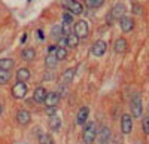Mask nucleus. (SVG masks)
Masks as SVG:
<instances>
[{"instance_id": "4468645a", "label": "nucleus", "mask_w": 149, "mask_h": 144, "mask_svg": "<svg viewBox=\"0 0 149 144\" xmlns=\"http://www.w3.org/2000/svg\"><path fill=\"white\" fill-rule=\"evenodd\" d=\"M46 95H48L46 89L42 88V86H39V88H36V91H34V94H33V98H34L36 103H45Z\"/></svg>"}, {"instance_id": "a211bd4d", "label": "nucleus", "mask_w": 149, "mask_h": 144, "mask_svg": "<svg viewBox=\"0 0 149 144\" xmlns=\"http://www.w3.org/2000/svg\"><path fill=\"white\" fill-rule=\"evenodd\" d=\"M78 43H79V37H78V36L76 34H69V36H66V45L69 46V48H76L78 46Z\"/></svg>"}, {"instance_id": "2f4dec72", "label": "nucleus", "mask_w": 149, "mask_h": 144, "mask_svg": "<svg viewBox=\"0 0 149 144\" xmlns=\"http://www.w3.org/2000/svg\"><path fill=\"white\" fill-rule=\"evenodd\" d=\"M133 12H134V14H142V8H139L137 3H134V6H133Z\"/></svg>"}, {"instance_id": "c756f323", "label": "nucleus", "mask_w": 149, "mask_h": 144, "mask_svg": "<svg viewBox=\"0 0 149 144\" xmlns=\"http://www.w3.org/2000/svg\"><path fill=\"white\" fill-rule=\"evenodd\" d=\"M46 114L51 117L54 114H57V107H46Z\"/></svg>"}, {"instance_id": "9d476101", "label": "nucleus", "mask_w": 149, "mask_h": 144, "mask_svg": "<svg viewBox=\"0 0 149 144\" xmlns=\"http://www.w3.org/2000/svg\"><path fill=\"white\" fill-rule=\"evenodd\" d=\"M119 25H121V30H122L124 33H130V31L134 28V19H133L131 17L125 15V17L121 19Z\"/></svg>"}, {"instance_id": "9b49d317", "label": "nucleus", "mask_w": 149, "mask_h": 144, "mask_svg": "<svg viewBox=\"0 0 149 144\" xmlns=\"http://www.w3.org/2000/svg\"><path fill=\"white\" fill-rule=\"evenodd\" d=\"M60 101V95L57 92H48L45 98V107H57Z\"/></svg>"}, {"instance_id": "393cba45", "label": "nucleus", "mask_w": 149, "mask_h": 144, "mask_svg": "<svg viewBox=\"0 0 149 144\" xmlns=\"http://www.w3.org/2000/svg\"><path fill=\"white\" fill-rule=\"evenodd\" d=\"M73 74H74V70H73V68L66 70L64 74H63V82H64V83H70L72 79H73Z\"/></svg>"}, {"instance_id": "72a5a7b5", "label": "nucleus", "mask_w": 149, "mask_h": 144, "mask_svg": "<svg viewBox=\"0 0 149 144\" xmlns=\"http://www.w3.org/2000/svg\"><path fill=\"white\" fill-rule=\"evenodd\" d=\"M37 36H39V39H40V40H45V37H43V33H42L40 30L37 31Z\"/></svg>"}, {"instance_id": "a878e982", "label": "nucleus", "mask_w": 149, "mask_h": 144, "mask_svg": "<svg viewBox=\"0 0 149 144\" xmlns=\"http://www.w3.org/2000/svg\"><path fill=\"white\" fill-rule=\"evenodd\" d=\"M85 3L88 8H100L104 3V0H85Z\"/></svg>"}, {"instance_id": "0eeeda50", "label": "nucleus", "mask_w": 149, "mask_h": 144, "mask_svg": "<svg viewBox=\"0 0 149 144\" xmlns=\"http://www.w3.org/2000/svg\"><path fill=\"white\" fill-rule=\"evenodd\" d=\"M121 129H122L124 134L131 132V129H133V116L131 114H128V113L122 114V117H121Z\"/></svg>"}, {"instance_id": "473e14b6", "label": "nucleus", "mask_w": 149, "mask_h": 144, "mask_svg": "<svg viewBox=\"0 0 149 144\" xmlns=\"http://www.w3.org/2000/svg\"><path fill=\"white\" fill-rule=\"evenodd\" d=\"M54 51H57V46H49V49H48V52H49V54H52Z\"/></svg>"}, {"instance_id": "4be33fe9", "label": "nucleus", "mask_w": 149, "mask_h": 144, "mask_svg": "<svg viewBox=\"0 0 149 144\" xmlns=\"http://www.w3.org/2000/svg\"><path fill=\"white\" fill-rule=\"evenodd\" d=\"M61 36H63V28H61V25H54L52 30H51V37L54 40H60Z\"/></svg>"}, {"instance_id": "7c9ffc66", "label": "nucleus", "mask_w": 149, "mask_h": 144, "mask_svg": "<svg viewBox=\"0 0 149 144\" xmlns=\"http://www.w3.org/2000/svg\"><path fill=\"white\" fill-rule=\"evenodd\" d=\"M61 28H63V34H66V36H69V34H70V24L63 22V25H61Z\"/></svg>"}, {"instance_id": "1a4fd4ad", "label": "nucleus", "mask_w": 149, "mask_h": 144, "mask_svg": "<svg viewBox=\"0 0 149 144\" xmlns=\"http://www.w3.org/2000/svg\"><path fill=\"white\" fill-rule=\"evenodd\" d=\"M30 121H31V114H30V112L24 110V109H21V110L17 112V122H18L19 125H22V126H24V125H29Z\"/></svg>"}, {"instance_id": "423d86ee", "label": "nucleus", "mask_w": 149, "mask_h": 144, "mask_svg": "<svg viewBox=\"0 0 149 144\" xmlns=\"http://www.w3.org/2000/svg\"><path fill=\"white\" fill-rule=\"evenodd\" d=\"M106 51H107V43L104 40H97L91 48V54L94 56H103L106 54Z\"/></svg>"}, {"instance_id": "2eb2a0df", "label": "nucleus", "mask_w": 149, "mask_h": 144, "mask_svg": "<svg viewBox=\"0 0 149 144\" xmlns=\"http://www.w3.org/2000/svg\"><path fill=\"white\" fill-rule=\"evenodd\" d=\"M14 65H15V63H14V59H10V58H2L0 59V70L10 71L14 68Z\"/></svg>"}, {"instance_id": "c9c22d12", "label": "nucleus", "mask_w": 149, "mask_h": 144, "mask_svg": "<svg viewBox=\"0 0 149 144\" xmlns=\"http://www.w3.org/2000/svg\"><path fill=\"white\" fill-rule=\"evenodd\" d=\"M2 112H3V109H2V104H0V116H2Z\"/></svg>"}, {"instance_id": "aec40b11", "label": "nucleus", "mask_w": 149, "mask_h": 144, "mask_svg": "<svg viewBox=\"0 0 149 144\" xmlns=\"http://www.w3.org/2000/svg\"><path fill=\"white\" fill-rule=\"evenodd\" d=\"M98 138H100L102 144H104L106 141H109V138H110V129H109L107 126H103V128L100 129V134H98Z\"/></svg>"}, {"instance_id": "f8f14e48", "label": "nucleus", "mask_w": 149, "mask_h": 144, "mask_svg": "<svg viewBox=\"0 0 149 144\" xmlns=\"http://www.w3.org/2000/svg\"><path fill=\"white\" fill-rule=\"evenodd\" d=\"M48 126H49V129H51L52 132H57V131H60V128H61V119H60V116H58V114H54V116L49 117Z\"/></svg>"}, {"instance_id": "f03ea898", "label": "nucleus", "mask_w": 149, "mask_h": 144, "mask_svg": "<svg viewBox=\"0 0 149 144\" xmlns=\"http://www.w3.org/2000/svg\"><path fill=\"white\" fill-rule=\"evenodd\" d=\"M130 109H131V116L136 117V119H140L142 114H143V104H142V98L139 95H134L131 98V103H130Z\"/></svg>"}, {"instance_id": "412c9836", "label": "nucleus", "mask_w": 149, "mask_h": 144, "mask_svg": "<svg viewBox=\"0 0 149 144\" xmlns=\"http://www.w3.org/2000/svg\"><path fill=\"white\" fill-rule=\"evenodd\" d=\"M57 63H58V59H57V56L52 55V54H49V55L46 56V59H45V65H46L48 68H54V67H57Z\"/></svg>"}, {"instance_id": "ddd939ff", "label": "nucleus", "mask_w": 149, "mask_h": 144, "mask_svg": "<svg viewBox=\"0 0 149 144\" xmlns=\"http://www.w3.org/2000/svg\"><path fill=\"white\" fill-rule=\"evenodd\" d=\"M88 114H90V109L88 107H81L78 114H76V123L78 125H84L88 119Z\"/></svg>"}, {"instance_id": "dca6fc26", "label": "nucleus", "mask_w": 149, "mask_h": 144, "mask_svg": "<svg viewBox=\"0 0 149 144\" xmlns=\"http://www.w3.org/2000/svg\"><path fill=\"white\" fill-rule=\"evenodd\" d=\"M113 48H115V52H118V54L125 52V51H127V40H125V39H122V37L116 39Z\"/></svg>"}, {"instance_id": "cd10ccee", "label": "nucleus", "mask_w": 149, "mask_h": 144, "mask_svg": "<svg viewBox=\"0 0 149 144\" xmlns=\"http://www.w3.org/2000/svg\"><path fill=\"white\" fill-rule=\"evenodd\" d=\"M143 132L146 135H149V114L143 119Z\"/></svg>"}, {"instance_id": "f257e3e1", "label": "nucleus", "mask_w": 149, "mask_h": 144, "mask_svg": "<svg viewBox=\"0 0 149 144\" xmlns=\"http://www.w3.org/2000/svg\"><path fill=\"white\" fill-rule=\"evenodd\" d=\"M95 137H97V129H95V123L94 122H88L84 128V134H82V138H84V143L85 144H93L95 141Z\"/></svg>"}, {"instance_id": "f3484780", "label": "nucleus", "mask_w": 149, "mask_h": 144, "mask_svg": "<svg viewBox=\"0 0 149 144\" xmlns=\"http://www.w3.org/2000/svg\"><path fill=\"white\" fill-rule=\"evenodd\" d=\"M17 79H18V82H24V83H26V82L30 79V71H29V68H19V70L17 71Z\"/></svg>"}, {"instance_id": "6ab92c4d", "label": "nucleus", "mask_w": 149, "mask_h": 144, "mask_svg": "<svg viewBox=\"0 0 149 144\" xmlns=\"http://www.w3.org/2000/svg\"><path fill=\"white\" fill-rule=\"evenodd\" d=\"M34 56H36V52L31 48H26V49H22V52H21V58L26 59V61H33Z\"/></svg>"}, {"instance_id": "b1692460", "label": "nucleus", "mask_w": 149, "mask_h": 144, "mask_svg": "<svg viewBox=\"0 0 149 144\" xmlns=\"http://www.w3.org/2000/svg\"><path fill=\"white\" fill-rule=\"evenodd\" d=\"M10 79V71L0 70V85H6Z\"/></svg>"}, {"instance_id": "6e6552de", "label": "nucleus", "mask_w": 149, "mask_h": 144, "mask_svg": "<svg viewBox=\"0 0 149 144\" xmlns=\"http://www.w3.org/2000/svg\"><path fill=\"white\" fill-rule=\"evenodd\" d=\"M125 5L124 3H116L113 8H112V10L109 12V14L112 15V18L113 19H122L124 17H125Z\"/></svg>"}, {"instance_id": "39448f33", "label": "nucleus", "mask_w": 149, "mask_h": 144, "mask_svg": "<svg viewBox=\"0 0 149 144\" xmlns=\"http://www.w3.org/2000/svg\"><path fill=\"white\" fill-rule=\"evenodd\" d=\"M73 33L76 34L79 39H85L86 36H88V24H86L85 21H82V19L78 21L73 27Z\"/></svg>"}, {"instance_id": "f704fd0d", "label": "nucleus", "mask_w": 149, "mask_h": 144, "mask_svg": "<svg viewBox=\"0 0 149 144\" xmlns=\"http://www.w3.org/2000/svg\"><path fill=\"white\" fill-rule=\"evenodd\" d=\"M26 40H27V34L24 33V34H22V37H21V43H24V42H26Z\"/></svg>"}, {"instance_id": "c85d7f7f", "label": "nucleus", "mask_w": 149, "mask_h": 144, "mask_svg": "<svg viewBox=\"0 0 149 144\" xmlns=\"http://www.w3.org/2000/svg\"><path fill=\"white\" fill-rule=\"evenodd\" d=\"M63 19H64L66 24H72V21H73V15H70V12H66V14L63 15Z\"/></svg>"}, {"instance_id": "20e7f679", "label": "nucleus", "mask_w": 149, "mask_h": 144, "mask_svg": "<svg viewBox=\"0 0 149 144\" xmlns=\"http://www.w3.org/2000/svg\"><path fill=\"white\" fill-rule=\"evenodd\" d=\"M27 95V85L24 82H17L14 86H12V97L21 100Z\"/></svg>"}, {"instance_id": "e433bc0d", "label": "nucleus", "mask_w": 149, "mask_h": 144, "mask_svg": "<svg viewBox=\"0 0 149 144\" xmlns=\"http://www.w3.org/2000/svg\"><path fill=\"white\" fill-rule=\"evenodd\" d=\"M136 144H142V143H139V141H137V143H136Z\"/></svg>"}, {"instance_id": "5701e85b", "label": "nucleus", "mask_w": 149, "mask_h": 144, "mask_svg": "<svg viewBox=\"0 0 149 144\" xmlns=\"http://www.w3.org/2000/svg\"><path fill=\"white\" fill-rule=\"evenodd\" d=\"M39 144H54V138L49 135V134H45V132H42V134H39Z\"/></svg>"}, {"instance_id": "bb28decb", "label": "nucleus", "mask_w": 149, "mask_h": 144, "mask_svg": "<svg viewBox=\"0 0 149 144\" xmlns=\"http://www.w3.org/2000/svg\"><path fill=\"white\" fill-rule=\"evenodd\" d=\"M57 59L60 61V59H64L67 56V51H66V48H57V54H55Z\"/></svg>"}, {"instance_id": "7ed1b4c3", "label": "nucleus", "mask_w": 149, "mask_h": 144, "mask_svg": "<svg viewBox=\"0 0 149 144\" xmlns=\"http://www.w3.org/2000/svg\"><path fill=\"white\" fill-rule=\"evenodd\" d=\"M63 6L73 15H81L84 12V6L78 0H63Z\"/></svg>"}]
</instances>
